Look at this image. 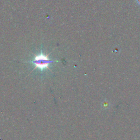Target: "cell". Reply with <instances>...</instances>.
<instances>
[{"label": "cell", "mask_w": 140, "mask_h": 140, "mask_svg": "<svg viewBox=\"0 0 140 140\" xmlns=\"http://www.w3.org/2000/svg\"><path fill=\"white\" fill-rule=\"evenodd\" d=\"M33 63L35 67L43 71L46 68H49V65L54 62L58 61H53L50 60L48 57V55H45L41 51V53L38 55H35L33 60L30 61Z\"/></svg>", "instance_id": "obj_1"}, {"label": "cell", "mask_w": 140, "mask_h": 140, "mask_svg": "<svg viewBox=\"0 0 140 140\" xmlns=\"http://www.w3.org/2000/svg\"><path fill=\"white\" fill-rule=\"evenodd\" d=\"M137 3L140 6V0H136Z\"/></svg>", "instance_id": "obj_2"}]
</instances>
